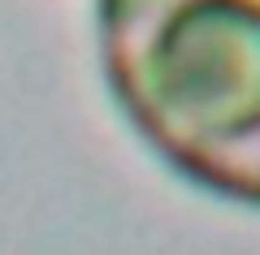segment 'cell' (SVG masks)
Segmentation results:
<instances>
[{
  "mask_svg": "<svg viewBox=\"0 0 260 255\" xmlns=\"http://www.w3.org/2000/svg\"><path fill=\"white\" fill-rule=\"evenodd\" d=\"M135 130L204 191L260 208V0H95Z\"/></svg>",
  "mask_w": 260,
  "mask_h": 255,
  "instance_id": "obj_1",
  "label": "cell"
}]
</instances>
